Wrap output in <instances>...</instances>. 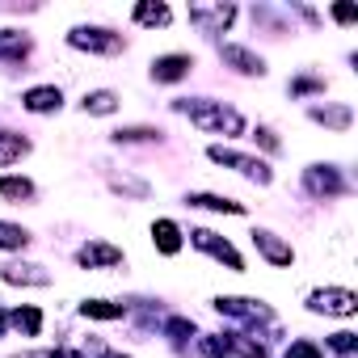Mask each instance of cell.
I'll list each match as a JSON object with an SVG mask.
<instances>
[{"mask_svg":"<svg viewBox=\"0 0 358 358\" xmlns=\"http://www.w3.org/2000/svg\"><path fill=\"white\" fill-rule=\"evenodd\" d=\"M80 316H85V320H122L127 308H122V303H110V299H85V303H80Z\"/></svg>","mask_w":358,"mask_h":358,"instance_id":"obj_21","label":"cell"},{"mask_svg":"<svg viewBox=\"0 0 358 358\" xmlns=\"http://www.w3.org/2000/svg\"><path fill=\"white\" fill-rule=\"evenodd\" d=\"M287 89H291V97H308V93H324V80L320 76H295Z\"/></svg>","mask_w":358,"mask_h":358,"instance_id":"obj_27","label":"cell"},{"mask_svg":"<svg viewBox=\"0 0 358 358\" xmlns=\"http://www.w3.org/2000/svg\"><path fill=\"white\" fill-rule=\"evenodd\" d=\"M253 245H257V253H262L270 266H291V262H295V249H291L282 236H274L270 228H253Z\"/></svg>","mask_w":358,"mask_h":358,"instance_id":"obj_9","label":"cell"},{"mask_svg":"<svg viewBox=\"0 0 358 358\" xmlns=\"http://www.w3.org/2000/svg\"><path fill=\"white\" fill-rule=\"evenodd\" d=\"M190 22L203 34H224L236 22V5H190Z\"/></svg>","mask_w":358,"mask_h":358,"instance_id":"obj_8","label":"cell"},{"mask_svg":"<svg viewBox=\"0 0 358 358\" xmlns=\"http://www.w3.org/2000/svg\"><path fill=\"white\" fill-rule=\"evenodd\" d=\"M110 139H114V143H156L160 131H156V127H118Z\"/></svg>","mask_w":358,"mask_h":358,"instance_id":"obj_26","label":"cell"},{"mask_svg":"<svg viewBox=\"0 0 358 358\" xmlns=\"http://www.w3.org/2000/svg\"><path fill=\"white\" fill-rule=\"evenodd\" d=\"M30 55V38L22 34V30H0V64H17V59H26Z\"/></svg>","mask_w":358,"mask_h":358,"instance_id":"obj_16","label":"cell"},{"mask_svg":"<svg viewBox=\"0 0 358 358\" xmlns=\"http://www.w3.org/2000/svg\"><path fill=\"white\" fill-rule=\"evenodd\" d=\"M152 245H156V253H164V257L182 253V228H177L173 220H156V224H152Z\"/></svg>","mask_w":358,"mask_h":358,"instance_id":"obj_15","label":"cell"},{"mask_svg":"<svg viewBox=\"0 0 358 358\" xmlns=\"http://www.w3.org/2000/svg\"><path fill=\"white\" fill-rule=\"evenodd\" d=\"M59 106H64V93L55 85H34L22 93V110H30V114H55Z\"/></svg>","mask_w":358,"mask_h":358,"instance_id":"obj_14","label":"cell"},{"mask_svg":"<svg viewBox=\"0 0 358 358\" xmlns=\"http://www.w3.org/2000/svg\"><path fill=\"white\" fill-rule=\"evenodd\" d=\"M0 199L26 203V199H34V182L30 177H0Z\"/></svg>","mask_w":358,"mask_h":358,"instance_id":"obj_23","label":"cell"},{"mask_svg":"<svg viewBox=\"0 0 358 358\" xmlns=\"http://www.w3.org/2000/svg\"><path fill=\"white\" fill-rule=\"evenodd\" d=\"M85 114H114L118 110V93H110V89H97V93H85Z\"/></svg>","mask_w":358,"mask_h":358,"instance_id":"obj_25","label":"cell"},{"mask_svg":"<svg viewBox=\"0 0 358 358\" xmlns=\"http://www.w3.org/2000/svg\"><path fill=\"white\" fill-rule=\"evenodd\" d=\"M131 17H135V26H169V5H152V0H143V5H135L131 9Z\"/></svg>","mask_w":358,"mask_h":358,"instance_id":"obj_22","label":"cell"},{"mask_svg":"<svg viewBox=\"0 0 358 358\" xmlns=\"http://www.w3.org/2000/svg\"><path fill=\"white\" fill-rule=\"evenodd\" d=\"M253 139H257L266 152H282V143H278V135H274L270 127H257V131H253Z\"/></svg>","mask_w":358,"mask_h":358,"instance_id":"obj_32","label":"cell"},{"mask_svg":"<svg viewBox=\"0 0 358 358\" xmlns=\"http://www.w3.org/2000/svg\"><path fill=\"white\" fill-rule=\"evenodd\" d=\"M211 308L220 312V316H232V320H249V324H270L274 320V312L262 303V299H245V295H215L211 299Z\"/></svg>","mask_w":358,"mask_h":358,"instance_id":"obj_5","label":"cell"},{"mask_svg":"<svg viewBox=\"0 0 358 358\" xmlns=\"http://www.w3.org/2000/svg\"><path fill=\"white\" fill-rule=\"evenodd\" d=\"M9 324H13L17 333H26V337H38V333H43V312H38L34 303H22V308L9 312Z\"/></svg>","mask_w":358,"mask_h":358,"instance_id":"obj_17","label":"cell"},{"mask_svg":"<svg viewBox=\"0 0 358 358\" xmlns=\"http://www.w3.org/2000/svg\"><path fill=\"white\" fill-rule=\"evenodd\" d=\"M333 22L350 26V22H358V9H354V5H333Z\"/></svg>","mask_w":358,"mask_h":358,"instance_id":"obj_33","label":"cell"},{"mask_svg":"<svg viewBox=\"0 0 358 358\" xmlns=\"http://www.w3.org/2000/svg\"><path fill=\"white\" fill-rule=\"evenodd\" d=\"M190 68H194V59H190V55H160V59H152V80H156V85L186 80V76H190Z\"/></svg>","mask_w":358,"mask_h":358,"instance_id":"obj_13","label":"cell"},{"mask_svg":"<svg viewBox=\"0 0 358 358\" xmlns=\"http://www.w3.org/2000/svg\"><path fill=\"white\" fill-rule=\"evenodd\" d=\"M26 152H30V139H26V135H17V131H0V169H5V164H17Z\"/></svg>","mask_w":358,"mask_h":358,"instance_id":"obj_18","label":"cell"},{"mask_svg":"<svg viewBox=\"0 0 358 358\" xmlns=\"http://www.w3.org/2000/svg\"><path fill=\"white\" fill-rule=\"evenodd\" d=\"M43 358H85V354L80 350H47Z\"/></svg>","mask_w":358,"mask_h":358,"instance_id":"obj_34","label":"cell"},{"mask_svg":"<svg viewBox=\"0 0 358 358\" xmlns=\"http://www.w3.org/2000/svg\"><path fill=\"white\" fill-rule=\"evenodd\" d=\"M0 278H5L9 287H47L51 274L34 262H9V266H0Z\"/></svg>","mask_w":358,"mask_h":358,"instance_id":"obj_11","label":"cell"},{"mask_svg":"<svg viewBox=\"0 0 358 358\" xmlns=\"http://www.w3.org/2000/svg\"><path fill=\"white\" fill-rule=\"evenodd\" d=\"M186 203H190V207H203V211H224V215H245V203H236V199H224V194H190Z\"/></svg>","mask_w":358,"mask_h":358,"instance_id":"obj_19","label":"cell"},{"mask_svg":"<svg viewBox=\"0 0 358 358\" xmlns=\"http://www.w3.org/2000/svg\"><path fill=\"white\" fill-rule=\"evenodd\" d=\"M220 59H224L228 68H236L241 76H266V59H262V55H253L249 47L224 43V47H220Z\"/></svg>","mask_w":358,"mask_h":358,"instance_id":"obj_10","label":"cell"},{"mask_svg":"<svg viewBox=\"0 0 358 358\" xmlns=\"http://www.w3.org/2000/svg\"><path fill=\"white\" fill-rule=\"evenodd\" d=\"M76 262H80L85 270H110V266L122 262V249H114V245H106V241H89V245H80Z\"/></svg>","mask_w":358,"mask_h":358,"instance_id":"obj_12","label":"cell"},{"mask_svg":"<svg viewBox=\"0 0 358 358\" xmlns=\"http://www.w3.org/2000/svg\"><path fill=\"white\" fill-rule=\"evenodd\" d=\"M282 358H324V354H320V345H316V341L299 337V341H291V345H287V354H282Z\"/></svg>","mask_w":358,"mask_h":358,"instance_id":"obj_28","label":"cell"},{"mask_svg":"<svg viewBox=\"0 0 358 358\" xmlns=\"http://www.w3.org/2000/svg\"><path fill=\"white\" fill-rule=\"evenodd\" d=\"M308 308L320 316H354L358 312V295L350 287H320L308 295Z\"/></svg>","mask_w":358,"mask_h":358,"instance_id":"obj_4","label":"cell"},{"mask_svg":"<svg viewBox=\"0 0 358 358\" xmlns=\"http://www.w3.org/2000/svg\"><path fill=\"white\" fill-rule=\"evenodd\" d=\"M68 47L89 51V55H118L122 51V34H114L106 26H72L68 30Z\"/></svg>","mask_w":358,"mask_h":358,"instance_id":"obj_3","label":"cell"},{"mask_svg":"<svg viewBox=\"0 0 358 358\" xmlns=\"http://www.w3.org/2000/svg\"><path fill=\"white\" fill-rule=\"evenodd\" d=\"M207 156L215 160V164H224V169H236L241 177H249V182H257V186H270V164L266 160H257V156H245V152H236V148H224V143H211L207 148Z\"/></svg>","mask_w":358,"mask_h":358,"instance_id":"obj_2","label":"cell"},{"mask_svg":"<svg viewBox=\"0 0 358 358\" xmlns=\"http://www.w3.org/2000/svg\"><path fill=\"white\" fill-rule=\"evenodd\" d=\"M110 186H114V190H122V194L148 199V186H143V182H135V177H127V173H122V177H110Z\"/></svg>","mask_w":358,"mask_h":358,"instance_id":"obj_29","label":"cell"},{"mask_svg":"<svg viewBox=\"0 0 358 358\" xmlns=\"http://www.w3.org/2000/svg\"><path fill=\"white\" fill-rule=\"evenodd\" d=\"M329 345H333L337 354H354V350H358V337L341 329V333H333V337H329Z\"/></svg>","mask_w":358,"mask_h":358,"instance_id":"obj_31","label":"cell"},{"mask_svg":"<svg viewBox=\"0 0 358 358\" xmlns=\"http://www.w3.org/2000/svg\"><path fill=\"white\" fill-rule=\"evenodd\" d=\"M312 122H324V127H333V131H345V127L354 122V110H350V106H316V110H312Z\"/></svg>","mask_w":358,"mask_h":358,"instance_id":"obj_20","label":"cell"},{"mask_svg":"<svg viewBox=\"0 0 358 358\" xmlns=\"http://www.w3.org/2000/svg\"><path fill=\"white\" fill-rule=\"evenodd\" d=\"M5 329H9V312H0V337H5Z\"/></svg>","mask_w":358,"mask_h":358,"instance_id":"obj_35","label":"cell"},{"mask_svg":"<svg viewBox=\"0 0 358 358\" xmlns=\"http://www.w3.org/2000/svg\"><path fill=\"white\" fill-rule=\"evenodd\" d=\"M177 114H186L194 127L211 131V135H245V118L241 110L224 106V101H207V97H182V101H173Z\"/></svg>","mask_w":358,"mask_h":358,"instance_id":"obj_1","label":"cell"},{"mask_svg":"<svg viewBox=\"0 0 358 358\" xmlns=\"http://www.w3.org/2000/svg\"><path fill=\"white\" fill-rule=\"evenodd\" d=\"M190 241H194V249L211 253V257H215V262H224L228 270H236V274L245 270V257L232 249V241H228V236H220V232H211V228H194V232H190Z\"/></svg>","mask_w":358,"mask_h":358,"instance_id":"obj_7","label":"cell"},{"mask_svg":"<svg viewBox=\"0 0 358 358\" xmlns=\"http://www.w3.org/2000/svg\"><path fill=\"white\" fill-rule=\"evenodd\" d=\"M303 190L312 199H337V194H345V177H341L337 164H308L303 169Z\"/></svg>","mask_w":358,"mask_h":358,"instance_id":"obj_6","label":"cell"},{"mask_svg":"<svg viewBox=\"0 0 358 358\" xmlns=\"http://www.w3.org/2000/svg\"><path fill=\"white\" fill-rule=\"evenodd\" d=\"M164 333L177 337V341H182V337H194V320H186V316H169V320H164Z\"/></svg>","mask_w":358,"mask_h":358,"instance_id":"obj_30","label":"cell"},{"mask_svg":"<svg viewBox=\"0 0 358 358\" xmlns=\"http://www.w3.org/2000/svg\"><path fill=\"white\" fill-rule=\"evenodd\" d=\"M30 245V232L22 228V224H5L0 220V249L5 253H17V249H26Z\"/></svg>","mask_w":358,"mask_h":358,"instance_id":"obj_24","label":"cell"}]
</instances>
